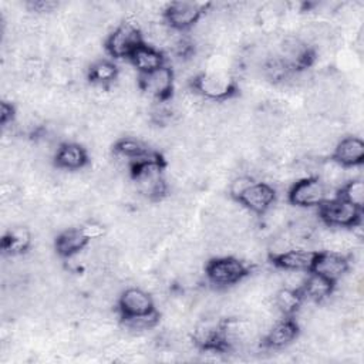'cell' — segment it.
Returning <instances> with one entry per match:
<instances>
[{"label": "cell", "mask_w": 364, "mask_h": 364, "mask_svg": "<svg viewBox=\"0 0 364 364\" xmlns=\"http://www.w3.org/2000/svg\"><path fill=\"white\" fill-rule=\"evenodd\" d=\"M192 85L205 100L210 101H223L236 94V80L229 71L205 70Z\"/></svg>", "instance_id": "obj_3"}, {"label": "cell", "mask_w": 364, "mask_h": 364, "mask_svg": "<svg viewBox=\"0 0 364 364\" xmlns=\"http://www.w3.org/2000/svg\"><path fill=\"white\" fill-rule=\"evenodd\" d=\"M314 257H316V252H311L303 247H293L273 263L280 269L311 272Z\"/></svg>", "instance_id": "obj_18"}, {"label": "cell", "mask_w": 364, "mask_h": 364, "mask_svg": "<svg viewBox=\"0 0 364 364\" xmlns=\"http://www.w3.org/2000/svg\"><path fill=\"white\" fill-rule=\"evenodd\" d=\"M300 294L296 291H291L289 289H279L272 297L270 301L273 307L283 316V317H291L293 313L297 310L300 304Z\"/></svg>", "instance_id": "obj_19"}, {"label": "cell", "mask_w": 364, "mask_h": 364, "mask_svg": "<svg viewBox=\"0 0 364 364\" xmlns=\"http://www.w3.org/2000/svg\"><path fill=\"white\" fill-rule=\"evenodd\" d=\"M279 267V266H277ZM280 269V267H279ZM310 272L307 270H289V269H280V280H282V287L289 289L291 291H296L300 294L303 290L307 277Z\"/></svg>", "instance_id": "obj_20"}, {"label": "cell", "mask_w": 364, "mask_h": 364, "mask_svg": "<svg viewBox=\"0 0 364 364\" xmlns=\"http://www.w3.org/2000/svg\"><path fill=\"white\" fill-rule=\"evenodd\" d=\"M361 208L337 195L318 206V216L320 220L330 228L347 229L361 220Z\"/></svg>", "instance_id": "obj_5"}, {"label": "cell", "mask_w": 364, "mask_h": 364, "mask_svg": "<svg viewBox=\"0 0 364 364\" xmlns=\"http://www.w3.org/2000/svg\"><path fill=\"white\" fill-rule=\"evenodd\" d=\"M277 199L274 188L269 182H253L239 202L255 215H263Z\"/></svg>", "instance_id": "obj_10"}, {"label": "cell", "mask_w": 364, "mask_h": 364, "mask_svg": "<svg viewBox=\"0 0 364 364\" xmlns=\"http://www.w3.org/2000/svg\"><path fill=\"white\" fill-rule=\"evenodd\" d=\"M144 44L141 30L128 21H121L107 34L105 51L115 60H128L132 53Z\"/></svg>", "instance_id": "obj_4"}, {"label": "cell", "mask_w": 364, "mask_h": 364, "mask_svg": "<svg viewBox=\"0 0 364 364\" xmlns=\"http://www.w3.org/2000/svg\"><path fill=\"white\" fill-rule=\"evenodd\" d=\"M350 269V263L346 255L321 250L316 253L311 272L316 274H320L333 283H336L338 279H341Z\"/></svg>", "instance_id": "obj_8"}, {"label": "cell", "mask_w": 364, "mask_h": 364, "mask_svg": "<svg viewBox=\"0 0 364 364\" xmlns=\"http://www.w3.org/2000/svg\"><path fill=\"white\" fill-rule=\"evenodd\" d=\"M139 91L151 101L166 100L175 91V74L166 64L139 74Z\"/></svg>", "instance_id": "obj_6"}, {"label": "cell", "mask_w": 364, "mask_h": 364, "mask_svg": "<svg viewBox=\"0 0 364 364\" xmlns=\"http://www.w3.org/2000/svg\"><path fill=\"white\" fill-rule=\"evenodd\" d=\"M334 191L336 189L327 186L317 176H307L296 181L290 186L287 192V200L293 206L299 208H318L326 200L337 196L334 193H330Z\"/></svg>", "instance_id": "obj_2"}, {"label": "cell", "mask_w": 364, "mask_h": 364, "mask_svg": "<svg viewBox=\"0 0 364 364\" xmlns=\"http://www.w3.org/2000/svg\"><path fill=\"white\" fill-rule=\"evenodd\" d=\"M54 162L65 171H78L90 164V154L82 144L65 141L60 145Z\"/></svg>", "instance_id": "obj_12"}, {"label": "cell", "mask_w": 364, "mask_h": 364, "mask_svg": "<svg viewBox=\"0 0 364 364\" xmlns=\"http://www.w3.org/2000/svg\"><path fill=\"white\" fill-rule=\"evenodd\" d=\"M333 289H334V283L331 280L310 272L307 282H306L303 290L300 291V296L303 299H307L317 304H321L324 300H327L330 297V294L333 293Z\"/></svg>", "instance_id": "obj_16"}, {"label": "cell", "mask_w": 364, "mask_h": 364, "mask_svg": "<svg viewBox=\"0 0 364 364\" xmlns=\"http://www.w3.org/2000/svg\"><path fill=\"white\" fill-rule=\"evenodd\" d=\"M256 182L255 179H252L249 175L246 173H235L233 176H230V179L228 181L226 189H228V196L232 198L233 200H237L242 198V195L249 189V186Z\"/></svg>", "instance_id": "obj_22"}, {"label": "cell", "mask_w": 364, "mask_h": 364, "mask_svg": "<svg viewBox=\"0 0 364 364\" xmlns=\"http://www.w3.org/2000/svg\"><path fill=\"white\" fill-rule=\"evenodd\" d=\"M250 267L237 256H219L208 260L205 266L206 282L218 290H228L240 282Z\"/></svg>", "instance_id": "obj_1"}, {"label": "cell", "mask_w": 364, "mask_h": 364, "mask_svg": "<svg viewBox=\"0 0 364 364\" xmlns=\"http://www.w3.org/2000/svg\"><path fill=\"white\" fill-rule=\"evenodd\" d=\"M300 330L291 317H283L273 323V326L264 334L262 343L270 350H284L287 348L299 336Z\"/></svg>", "instance_id": "obj_11"}, {"label": "cell", "mask_w": 364, "mask_h": 364, "mask_svg": "<svg viewBox=\"0 0 364 364\" xmlns=\"http://www.w3.org/2000/svg\"><path fill=\"white\" fill-rule=\"evenodd\" d=\"M118 77V65L111 60L98 58L88 67V82L109 88Z\"/></svg>", "instance_id": "obj_17"}, {"label": "cell", "mask_w": 364, "mask_h": 364, "mask_svg": "<svg viewBox=\"0 0 364 364\" xmlns=\"http://www.w3.org/2000/svg\"><path fill=\"white\" fill-rule=\"evenodd\" d=\"M206 9H208V3L189 1V0L171 1L166 6L164 18L172 28L188 31L200 20Z\"/></svg>", "instance_id": "obj_7"}, {"label": "cell", "mask_w": 364, "mask_h": 364, "mask_svg": "<svg viewBox=\"0 0 364 364\" xmlns=\"http://www.w3.org/2000/svg\"><path fill=\"white\" fill-rule=\"evenodd\" d=\"M154 309L155 303L152 294L139 286H128L119 294L118 310L121 317L146 313Z\"/></svg>", "instance_id": "obj_9"}, {"label": "cell", "mask_w": 364, "mask_h": 364, "mask_svg": "<svg viewBox=\"0 0 364 364\" xmlns=\"http://www.w3.org/2000/svg\"><path fill=\"white\" fill-rule=\"evenodd\" d=\"M90 243V239L84 233L81 226H71L61 232H58L54 237V249L55 253L64 259L68 257L82 249H85Z\"/></svg>", "instance_id": "obj_14"}, {"label": "cell", "mask_w": 364, "mask_h": 364, "mask_svg": "<svg viewBox=\"0 0 364 364\" xmlns=\"http://www.w3.org/2000/svg\"><path fill=\"white\" fill-rule=\"evenodd\" d=\"M338 164L343 166L361 165L364 159V141L358 135H347L337 141L333 155Z\"/></svg>", "instance_id": "obj_13"}, {"label": "cell", "mask_w": 364, "mask_h": 364, "mask_svg": "<svg viewBox=\"0 0 364 364\" xmlns=\"http://www.w3.org/2000/svg\"><path fill=\"white\" fill-rule=\"evenodd\" d=\"M338 195L341 198H344L346 200H348L350 203L358 206L363 209L364 205V181L363 179H353L346 182Z\"/></svg>", "instance_id": "obj_21"}, {"label": "cell", "mask_w": 364, "mask_h": 364, "mask_svg": "<svg viewBox=\"0 0 364 364\" xmlns=\"http://www.w3.org/2000/svg\"><path fill=\"white\" fill-rule=\"evenodd\" d=\"M128 61L139 74H145L148 71H152V70L164 65L165 55L162 51L148 46V44H141L132 53V55L128 58Z\"/></svg>", "instance_id": "obj_15"}]
</instances>
